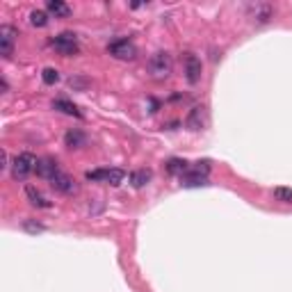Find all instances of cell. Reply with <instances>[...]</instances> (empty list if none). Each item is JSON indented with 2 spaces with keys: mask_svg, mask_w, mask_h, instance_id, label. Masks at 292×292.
<instances>
[{
  "mask_svg": "<svg viewBox=\"0 0 292 292\" xmlns=\"http://www.w3.org/2000/svg\"><path fill=\"white\" fill-rule=\"evenodd\" d=\"M25 231H30V233H41V231H44V226H41V224H34V222H25Z\"/></svg>",
  "mask_w": 292,
  "mask_h": 292,
  "instance_id": "24",
  "label": "cell"
},
{
  "mask_svg": "<svg viewBox=\"0 0 292 292\" xmlns=\"http://www.w3.org/2000/svg\"><path fill=\"white\" fill-rule=\"evenodd\" d=\"M274 199L281 201V203H292V187H276Z\"/></svg>",
  "mask_w": 292,
  "mask_h": 292,
  "instance_id": "20",
  "label": "cell"
},
{
  "mask_svg": "<svg viewBox=\"0 0 292 292\" xmlns=\"http://www.w3.org/2000/svg\"><path fill=\"white\" fill-rule=\"evenodd\" d=\"M36 162H39V160H36L32 153L16 155V158L12 160V176L16 178V180H25L32 171H36Z\"/></svg>",
  "mask_w": 292,
  "mask_h": 292,
  "instance_id": "2",
  "label": "cell"
},
{
  "mask_svg": "<svg viewBox=\"0 0 292 292\" xmlns=\"http://www.w3.org/2000/svg\"><path fill=\"white\" fill-rule=\"evenodd\" d=\"M53 110H59V112L71 114V117H78V119L82 117V112L78 110V105H76V103H71V100H66V98H57V100H53Z\"/></svg>",
  "mask_w": 292,
  "mask_h": 292,
  "instance_id": "15",
  "label": "cell"
},
{
  "mask_svg": "<svg viewBox=\"0 0 292 292\" xmlns=\"http://www.w3.org/2000/svg\"><path fill=\"white\" fill-rule=\"evenodd\" d=\"M30 23L34 27H46L48 25V14L41 12V9H34V12L30 14Z\"/></svg>",
  "mask_w": 292,
  "mask_h": 292,
  "instance_id": "19",
  "label": "cell"
},
{
  "mask_svg": "<svg viewBox=\"0 0 292 292\" xmlns=\"http://www.w3.org/2000/svg\"><path fill=\"white\" fill-rule=\"evenodd\" d=\"M64 144H66L68 149H82V146L87 144V135L82 130H78V128H73V130H68L66 135H64Z\"/></svg>",
  "mask_w": 292,
  "mask_h": 292,
  "instance_id": "12",
  "label": "cell"
},
{
  "mask_svg": "<svg viewBox=\"0 0 292 292\" xmlns=\"http://www.w3.org/2000/svg\"><path fill=\"white\" fill-rule=\"evenodd\" d=\"M50 46H53L59 55H64V57H73V55H78V50H80L78 36L73 34V32H62V34L53 36V39H50Z\"/></svg>",
  "mask_w": 292,
  "mask_h": 292,
  "instance_id": "3",
  "label": "cell"
},
{
  "mask_svg": "<svg viewBox=\"0 0 292 292\" xmlns=\"http://www.w3.org/2000/svg\"><path fill=\"white\" fill-rule=\"evenodd\" d=\"M87 180H107V169H96V171L85 173Z\"/></svg>",
  "mask_w": 292,
  "mask_h": 292,
  "instance_id": "22",
  "label": "cell"
},
{
  "mask_svg": "<svg viewBox=\"0 0 292 292\" xmlns=\"http://www.w3.org/2000/svg\"><path fill=\"white\" fill-rule=\"evenodd\" d=\"M46 9H48L55 18H66L68 14H71V7H68L66 3H62V0H48V3H46Z\"/></svg>",
  "mask_w": 292,
  "mask_h": 292,
  "instance_id": "14",
  "label": "cell"
},
{
  "mask_svg": "<svg viewBox=\"0 0 292 292\" xmlns=\"http://www.w3.org/2000/svg\"><path fill=\"white\" fill-rule=\"evenodd\" d=\"M59 173V167L53 158H41L36 162V176L39 178H46V180H53L55 176Z\"/></svg>",
  "mask_w": 292,
  "mask_h": 292,
  "instance_id": "8",
  "label": "cell"
},
{
  "mask_svg": "<svg viewBox=\"0 0 292 292\" xmlns=\"http://www.w3.org/2000/svg\"><path fill=\"white\" fill-rule=\"evenodd\" d=\"M123 178H126V171L123 169H107V185H112V187H119L123 182Z\"/></svg>",
  "mask_w": 292,
  "mask_h": 292,
  "instance_id": "18",
  "label": "cell"
},
{
  "mask_svg": "<svg viewBox=\"0 0 292 292\" xmlns=\"http://www.w3.org/2000/svg\"><path fill=\"white\" fill-rule=\"evenodd\" d=\"M107 53L112 55V57H117V59H123V62H132V59L137 57L135 44H132V41H128V39L112 41V44L107 46Z\"/></svg>",
  "mask_w": 292,
  "mask_h": 292,
  "instance_id": "4",
  "label": "cell"
},
{
  "mask_svg": "<svg viewBox=\"0 0 292 292\" xmlns=\"http://www.w3.org/2000/svg\"><path fill=\"white\" fill-rule=\"evenodd\" d=\"M194 171H201V173H205V176H208V171H210V162H208V160H201V162H196Z\"/></svg>",
  "mask_w": 292,
  "mask_h": 292,
  "instance_id": "23",
  "label": "cell"
},
{
  "mask_svg": "<svg viewBox=\"0 0 292 292\" xmlns=\"http://www.w3.org/2000/svg\"><path fill=\"white\" fill-rule=\"evenodd\" d=\"M201 73H203V66H201V59L196 55L187 53L185 55V78L190 85H196L201 80Z\"/></svg>",
  "mask_w": 292,
  "mask_h": 292,
  "instance_id": "6",
  "label": "cell"
},
{
  "mask_svg": "<svg viewBox=\"0 0 292 292\" xmlns=\"http://www.w3.org/2000/svg\"><path fill=\"white\" fill-rule=\"evenodd\" d=\"M41 80L46 82V85H55V82L59 80V71L57 68H44V71H41Z\"/></svg>",
  "mask_w": 292,
  "mask_h": 292,
  "instance_id": "21",
  "label": "cell"
},
{
  "mask_svg": "<svg viewBox=\"0 0 292 292\" xmlns=\"http://www.w3.org/2000/svg\"><path fill=\"white\" fill-rule=\"evenodd\" d=\"M185 126L190 128V130H201V128L205 126V107H201V105L192 107L185 119Z\"/></svg>",
  "mask_w": 292,
  "mask_h": 292,
  "instance_id": "9",
  "label": "cell"
},
{
  "mask_svg": "<svg viewBox=\"0 0 292 292\" xmlns=\"http://www.w3.org/2000/svg\"><path fill=\"white\" fill-rule=\"evenodd\" d=\"M18 36V30L12 25H0V55L3 57H12L14 53V41Z\"/></svg>",
  "mask_w": 292,
  "mask_h": 292,
  "instance_id": "5",
  "label": "cell"
},
{
  "mask_svg": "<svg viewBox=\"0 0 292 292\" xmlns=\"http://www.w3.org/2000/svg\"><path fill=\"white\" fill-rule=\"evenodd\" d=\"M249 12H251V16H253V21L267 23L269 18H272L274 9H272V5H269V3H256V5H251V7H249Z\"/></svg>",
  "mask_w": 292,
  "mask_h": 292,
  "instance_id": "10",
  "label": "cell"
},
{
  "mask_svg": "<svg viewBox=\"0 0 292 292\" xmlns=\"http://www.w3.org/2000/svg\"><path fill=\"white\" fill-rule=\"evenodd\" d=\"M180 185L182 187H201V185H208V176L201 171H185L180 176Z\"/></svg>",
  "mask_w": 292,
  "mask_h": 292,
  "instance_id": "11",
  "label": "cell"
},
{
  "mask_svg": "<svg viewBox=\"0 0 292 292\" xmlns=\"http://www.w3.org/2000/svg\"><path fill=\"white\" fill-rule=\"evenodd\" d=\"M151 169H137V171H132L130 173V185L135 187V190H139V187H144L146 182L151 180Z\"/></svg>",
  "mask_w": 292,
  "mask_h": 292,
  "instance_id": "16",
  "label": "cell"
},
{
  "mask_svg": "<svg viewBox=\"0 0 292 292\" xmlns=\"http://www.w3.org/2000/svg\"><path fill=\"white\" fill-rule=\"evenodd\" d=\"M164 167H167V171L171 173V176H182V173L187 171V162H185V160H180V158H171Z\"/></svg>",
  "mask_w": 292,
  "mask_h": 292,
  "instance_id": "17",
  "label": "cell"
},
{
  "mask_svg": "<svg viewBox=\"0 0 292 292\" xmlns=\"http://www.w3.org/2000/svg\"><path fill=\"white\" fill-rule=\"evenodd\" d=\"M173 71V59L169 53H164V50H160V53H155L153 57L149 59V73L153 80H167L169 76H171Z\"/></svg>",
  "mask_w": 292,
  "mask_h": 292,
  "instance_id": "1",
  "label": "cell"
},
{
  "mask_svg": "<svg viewBox=\"0 0 292 292\" xmlns=\"http://www.w3.org/2000/svg\"><path fill=\"white\" fill-rule=\"evenodd\" d=\"M50 185H53V190L59 192V194H76V192H78V182L73 180L68 173H62V171L50 180Z\"/></svg>",
  "mask_w": 292,
  "mask_h": 292,
  "instance_id": "7",
  "label": "cell"
},
{
  "mask_svg": "<svg viewBox=\"0 0 292 292\" xmlns=\"http://www.w3.org/2000/svg\"><path fill=\"white\" fill-rule=\"evenodd\" d=\"M25 196L30 199V203L34 205V208H50V205H53L44 194H41L39 190H36L34 185H27V187H25Z\"/></svg>",
  "mask_w": 292,
  "mask_h": 292,
  "instance_id": "13",
  "label": "cell"
}]
</instances>
